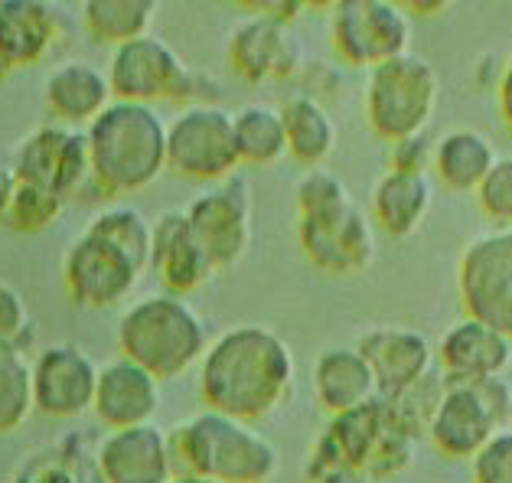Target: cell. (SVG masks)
<instances>
[{"label": "cell", "instance_id": "836d02e7", "mask_svg": "<svg viewBox=\"0 0 512 483\" xmlns=\"http://www.w3.org/2000/svg\"><path fill=\"white\" fill-rule=\"evenodd\" d=\"M62 209H66V200H62V196L17 180L14 200H10L7 213L0 216V222L14 232H43L62 216Z\"/></svg>", "mask_w": 512, "mask_h": 483}, {"label": "cell", "instance_id": "cb8c5ba5", "mask_svg": "<svg viewBox=\"0 0 512 483\" xmlns=\"http://www.w3.org/2000/svg\"><path fill=\"white\" fill-rule=\"evenodd\" d=\"M314 395L317 405L333 418L376 402L379 386L356 346H333V350H323L314 363Z\"/></svg>", "mask_w": 512, "mask_h": 483}, {"label": "cell", "instance_id": "4fadbf2b", "mask_svg": "<svg viewBox=\"0 0 512 483\" xmlns=\"http://www.w3.org/2000/svg\"><path fill=\"white\" fill-rule=\"evenodd\" d=\"M144 271L115 242L85 229L62 258V288L79 307H115L134 291Z\"/></svg>", "mask_w": 512, "mask_h": 483}, {"label": "cell", "instance_id": "277c9868", "mask_svg": "<svg viewBox=\"0 0 512 483\" xmlns=\"http://www.w3.org/2000/svg\"><path fill=\"white\" fill-rule=\"evenodd\" d=\"M118 350L154 379H180L209 350L203 314L177 294H147L118 320Z\"/></svg>", "mask_w": 512, "mask_h": 483}, {"label": "cell", "instance_id": "d6986e66", "mask_svg": "<svg viewBox=\"0 0 512 483\" xmlns=\"http://www.w3.org/2000/svg\"><path fill=\"white\" fill-rule=\"evenodd\" d=\"M356 350L369 363L372 376H376L379 399L395 395L398 389L411 386V382H418L431 369H437L434 343L428 340V333L405 324H385L376 330H366L359 337Z\"/></svg>", "mask_w": 512, "mask_h": 483}, {"label": "cell", "instance_id": "6da1fadb", "mask_svg": "<svg viewBox=\"0 0 512 483\" xmlns=\"http://www.w3.org/2000/svg\"><path fill=\"white\" fill-rule=\"evenodd\" d=\"M294 353L281 333L261 324L222 330L199 359V399L242 421L268 418L294 389Z\"/></svg>", "mask_w": 512, "mask_h": 483}, {"label": "cell", "instance_id": "7c38bea8", "mask_svg": "<svg viewBox=\"0 0 512 483\" xmlns=\"http://www.w3.org/2000/svg\"><path fill=\"white\" fill-rule=\"evenodd\" d=\"M10 167H14L20 183H30V187L49 190L62 196V200H72L92 177L85 131L59 125V121L33 128L17 144Z\"/></svg>", "mask_w": 512, "mask_h": 483}, {"label": "cell", "instance_id": "f35d334b", "mask_svg": "<svg viewBox=\"0 0 512 483\" xmlns=\"http://www.w3.org/2000/svg\"><path fill=\"white\" fill-rule=\"evenodd\" d=\"M343 200H349L346 183L327 167L307 170L301 183H297V213H310V209H323Z\"/></svg>", "mask_w": 512, "mask_h": 483}, {"label": "cell", "instance_id": "b9f144b4", "mask_svg": "<svg viewBox=\"0 0 512 483\" xmlns=\"http://www.w3.org/2000/svg\"><path fill=\"white\" fill-rule=\"evenodd\" d=\"M496 102H499V115H503V125L512 134V53L503 66H499L496 76Z\"/></svg>", "mask_w": 512, "mask_h": 483}, {"label": "cell", "instance_id": "484cf974", "mask_svg": "<svg viewBox=\"0 0 512 483\" xmlns=\"http://www.w3.org/2000/svg\"><path fill=\"white\" fill-rule=\"evenodd\" d=\"M496 144L480 128H451L434 138L431 173L451 193H477L496 164Z\"/></svg>", "mask_w": 512, "mask_h": 483}, {"label": "cell", "instance_id": "8fae6325", "mask_svg": "<svg viewBox=\"0 0 512 483\" xmlns=\"http://www.w3.org/2000/svg\"><path fill=\"white\" fill-rule=\"evenodd\" d=\"M186 219L216 271H229L252 249V187L242 173L212 183L186 206Z\"/></svg>", "mask_w": 512, "mask_h": 483}, {"label": "cell", "instance_id": "ab89813d", "mask_svg": "<svg viewBox=\"0 0 512 483\" xmlns=\"http://www.w3.org/2000/svg\"><path fill=\"white\" fill-rule=\"evenodd\" d=\"M431 157H434V141L428 138V131L389 144V170L431 173Z\"/></svg>", "mask_w": 512, "mask_h": 483}, {"label": "cell", "instance_id": "7bdbcfd3", "mask_svg": "<svg viewBox=\"0 0 512 483\" xmlns=\"http://www.w3.org/2000/svg\"><path fill=\"white\" fill-rule=\"evenodd\" d=\"M14 190H17V173L10 167V160L0 157V216L7 213L10 200H14Z\"/></svg>", "mask_w": 512, "mask_h": 483}, {"label": "cell", "instance_id": "9a60e30c", "mask_svg": "<svg viewBox=\"0 0 512 483\" xmlns=\"http://www.w3.org/2000/svg\"><path fill=\"white\" fill-rule=\"evenodd\" d=\"M98 363L76 343L43 346L33 359V408L46 418H79L92 412Z\"/></svg>", "mask_w": 512, "mask_h": 483}, {"label": "cell", "instance_id": "44dd1931", "mask_svg": "<svg viewBox=\"0 0 512 483\" xmlns=\"http://www.w3.org/2000/svg\"><path fill=\"white\" fill-rule=\"evenodd\" d=\"M503 428L473 386H447L428 428L431 448L447 461H473Z\"/></svg>", "mask_w": 512, "mask_h": 483}, {"label": "cell", "instance_id": "60d3db41", "mask_svg": "<svg viewBox=\"0 0 512 483\" xmlns=\"http://www.w3.org/2000/svg\"><path fill=\"white\" fill-rule=\"evenodd\" d=\"M477 395L483 399V405L490 408L493 418L499 421V425H509V415H512V382L506 376H496V379H483L477 382Z\"/></svg>", "mask_w": 512, "mask_h": 483}, {"label": "cell", "instance_id": "f1b7e54d", "mask_svg": "<svg viewBox=\"0 0 512 483\" xmlns=\"http://www.w3.org/2000/svg\"><path fill=\"white\" fill-rule=\"evenodd\" d=\"M14 483H105V477L98 470L95 451L85 448L79 438H66L33 451L17 467Z\"/></svg>", "mask_w": 512, "mask_h": 483}, {"label": "cell", "instance_id": "52a82bcc", "mask_svg": "<svg viewBox=\"0 0 512 483\" xmlns=\"http://www.w3.org/2000/svg\"><path fill=\"white\" fill-rule=\"evenodd\" d=\"M297 245L323 275H362L379 258V229L349 196L343 203L297 213Z\"/></svg>", "mask_w": 512, "mask_h": 483}, {"label": "cell", "instance_id": "83f0119b", "mask_svg": "<svg viewBox=\"0 0 512 483\" xmlns=\"http://www.w3.org/2000/svg\"><path fill=\"white\" fill-rule=\"evenodd\" d=\"M232 131L242 167H271L287 154V134L278 105H242L239 111H232Z\"/></svg>", "mask_w": 512, "mask_h": 483}, {"label": "cell", "instance_id": "8992f818", "mask_svg": "<svg viewBox=\"0 0 512 483\" xmlns=\"http://www.w3.org/2000/svg\"><path fill=\"white\" fill-rule=\"evenodd\" d=\"M441 102V76L421 53H405L369 69L362 111L379 141L395 144L424 134Z\"/></svg>", "mask_w": 512, "mask_h": 483}, {"label": "cell", "instance_id": "4316f807", "mask_svg": "<svg viewBox=\"0 0 512 483\" xmlns=\"http://www.w3.org/2000/svg\"><path fill=\"white\" fill-rule=\"evenodd\" d=\"M284 134H287V154L307 170L323 167L333 157L336 144H340V128L330 115V108L320 102L317 95L301 92L291 95L281 105Z\"/></svg>", "mask_w": 512, "mask_h": 483}, {"label": "cell", "instance_id": "30bf717a", "mask_svg": "<svg viewBox=\"0 0 512 483\" xmlns=\"http://www.w3.org/2000/svg\"><path fill=\"white\" fill-rule=\"evenodd\" d=\"M457 294L464 317L512 340V229L470 239L457 262Z\"/></svg>", "mask_w": 512, "mask_h": 483}, {"label": "cell", "instance_id": "d6a6232c", "mask_svg": "<svg viewBox=\"0 0 512 483\" xmlns=\"http://www.w3.org/2000/svg\"><path fill=\"white\" fill-rule=\"evenodd\" d=\"M89 232L102 235V239L115 242L121 252L134 258V265L147 271L151 268V239H154V222L147 219L141 209L134 206H108L102 213H95L89 222Z\"/></svg>", "mask_w": 512, "mask_h": 483}, {"label": "cell", "instance_id": "3957f363", "mask_svg": "<svg viewBox=\"0 0 512 483\" xmlns=\"http://www.w3.org/2000/svg\"><path fill=\"white\" fill-rule=\"evenodd\" d=\"M173 461L180 474L219 483H268L281 470V451L252 421L212 412L190 415L173 431Z\"/></svg>", "mask_w": 512, "mask_h": 483}, {"label": "cell", "instance_id": "ee69618b", "mask_svg": "<svg viewBox=\"0 0 512 483\" xmlns=\"http://www.w3.org/2000/svg\"><path fill=\"white\" fill-rule=\"evenodd\" d=\"M170 483H219V480H206V477H196V474H177Z\"/></svg>", "mask_w": 512, "mask_h": 483}, {"label": "cell", "instance_id": "ba28073f", "mask_svg": "<svg viewBox=\"0 0 512 483\" xmlns=\"http://www.w3.org/2000/svg\"><path fill=\"white\" fill-rule=\"evenodd\" d=\"M232 111L216 102L186 105L167 121V170L183 180L222 183L239 170Z\"/></svg>", "mask_w": 512, "mask_h": 483}, {"label": "cell", "instance_id": "ffe728a7", "mask_svg": "<svg viewBox=\"0 0 512 483\" xmlns=\"http://www.w3.org/2000/svg\"><path fill=\"white\" fill-rule=\"evenodd\" d=\"M160 408V379L141 369L131 359H111L98 366V386L92 412L108 431L151 425Z\"/></svg>", "mask_w": 512, "mask_h": 483}, {"label": "cell", "instance_id": "7a4b0ae2", "mask_svg": "<svg viewBox=\"0 0 512 483\" xmlns=\"http://www.w3.org/2000/svg\"><path fill=\"white\" fill-rule=\"evenodd\" d=\"M89 183L105 196L141 193L167 170V121L154 105L111 102L89 128Z\"/></svg>", "mask_w": 512, "mask_h": 483}, {"label": "cell", "instance_id": "1f68e13d", "mask_svg": "<svg viewBox=\"0 0 512 483\" xmlns=\"http://www.w3.org/2000/svg\"><path fill=\"white\" fill-rule=\"evenodd\" d=\"M33 408V363L27 350L0 343V435L17 431Z\"/></svg>", "mask_w": 512, "mask_h": 483}, {"label": "cell", "instance_id": "5b68a950", "mask_svg": "<svg viewBox=\"0 0 512 483\" xmlns=\"http://www.w3.org/2000/svg\"><path fill=\"white\" fill-rule=\"evenodd\" d=\"M108 85L115 102H177V105H209L219 95V82L186 66L183 56L167 40L147 33L111 53Z\"/></svg>", "mask_w": 512, "mask_h": 483}, {"label": "cell", "instance_id": "f546056e", "mask_svg": "<svg viewBox=\"0 0 512 483\" xmlns=\"http://www.w3.org/2000/svg\"><path fill=\"white\" fill-rule=\"evenodd\" d=\"M157 14L154 0H85L82 30L102 46H124L151 33Z\"/></svg>", "mask_w": 512, "mask_h": 483}, {"label": "cell", "instance_id": "9c48e42d", "mask_svg": "<svg viewBox=\"0 0 512 483\" xmlns=\"http://www.w3.org/2000/svg\"><path fill=\"white\" fill-rule=\"evenodd\" d=\"M330 46L340 63L376 69L411 53V17L392 0H340L330 14Z\"/></svg>", "mask_w": 512, "mask_h": 483}, {"label": "cell", "instance_id": "7402d4cb", "mask_svg": "<svg viewBox=\"0 0 512 483\" xmlns=\"http://www.w3.org/2000/svg\"><path fill=\"white\" fill-rule=\"evenodd\" d=\"M43 102L59 125L89 128L102 111L115 102L108 72L89 59H66L43 82Z\"/></svg>", "mask_w": 512, "mask_h": 483}, {"label": "cell", "instance_id": "d590c367", "mask_svg": "<svg viewBox=\"0 0 512 483\" xmlns=\"http://www.w3.org/2000/svg\"><path fill=\"white\" fill-rule=\"evenodd\" d=\"M415 457H418V441L392 425V431L379 444V451L372 454V461L366 467V477L376 480V483H389L395 477L408 474V470L415 467Z\"/></svg>", "mask_w": 512, "mask_h": 483}, {"label": "cell", "instance_id": "74e56055", "mask_svg": "<svg viewBox=\"0 0 512 483\" xmlns=\"http://www.w3.org/2000/svg\"><path fill=\"white\" fill-rule=\"evenodd\" d=\"M470 467L473 483H512V425L499 428Z\"/></svg>", "mask_w": 512, "mask_h": 483}, {"label": "cell", "instance_id": "2e32d148", "mask_svg": "<svg viewBox=\"0 0 512 483\" xmlns=\"http://www.w3.org/2000/svg\"><path fill=\"white\" fill-rule=\"evenodd\" d=\"M434 356L447 386H477L512 366V340L480 320L460 317L434 343Z\"/></svg>", "mask_w": 512, "mask_h": 483}, {"label": "cell", "instance_id": "e575fe53", "mask_svg": "<svg viewBox=\"0 0 512 483\" xmlns=\"http://www.w3.org/2000/svg\"><path fill=\"white\" fill-rule=\"evenodd\" d=\"M477 196L480 213L493 222L496 229H512V154H499L493 170L486 173Z\"/></svg>", "mask_w": 512, "mask_h": 483}, {"label": "cell", "instance_id": "4dcf8cb0", "mask_svg": "<svg viewBox=\"0 0 512 483\" xmlns=\"http://www.w3.org/2000/svg\"><path fill=\"white\" fill-rule=\"evenodd\" d=\"M444 392H447V379L441 376V369H431L428 376H421L411 386L398 389L395 395H385L382 405L389 412L392 425L418 441L428 438V428L437 415V405H441Z\"/></svg>", "mask_w": 512, "mask_h": 483}, {"label": "cell", "instance_id": "603a6c76", "mask_svg": "<svg viewBox=\"0 0 512 483\" xmlns=\"http://www.w3.org/2000/svg\"><path fill=\"white\" fill-rule=\"evenodd\" d=\"M372 222L392 239L415 235L434 206V180L431 173H405L385 170L372 187Z\"/></svg>", "mask_w": 512, "mask_h": 483}, {"label": "cell", "instance_id": "8d00e7d4", "mask_svg": "<svg viewBox=\"0 0 512 483\" xmlns=\"http://www.w3.org/2000/svg\"><path fill=\"white\" fill-rule=\"evenodd\" d=\"M33 337L36 324L27 301L7 278H0V343H14L20 350H27Z\"/></svg>", "mask_w": 512, "mask_h": 483}, {"label": "cell", "instance_id": "5bb4252c", "mask_svg": "<svg viewBox=\"0 0 512 483\" xmlns=\"http://www.w3.org/2000/svg\"><path fill=\"white\" fill-rule=\"evenodd\" d=\"M229 66L245 82H284L304 69V46L291 33V23L268 14H248L235 23L226 46Z\"/></svg>", "mask_w": 512, "mask_h": 483}, {"label": "cell", "instance_id": "ac0fdd59", "mask_svg": "<svg viewBox=\"0 0 512 483\" xmlns=\"http://www.w3.org/2000/svg\"><path fill=\"white\" fill-rule=\"evenodd\" d=\"M95 461L105 483H170L177 477L173 444L154 421L108 431L95 448Z\"/></svg>", "mask_w": 512, "mask_h": 483}, {"label": "cell", "instance_id": "e0dca14e", "mask_svg": "<svg viewBox=\"0 0 512 483\" xmlns=\"http://www.w3.org/2000/svg\"><path fill=\"white\" fill-rule=\"evenodd\" d=\"M160 288L177 297L196 294L203 284L216 275V265L206 255L203 242L186 219V209H167L154 219L151 239V268Z\"/></svg>", "mask_w": 512, "mask_h": 483}, {"label": "cell", "instance_id": "d4e9b609", "mask_svg": "<svg viewBox=\"0 0 512 483\" xmlns=\"http://www.w3.org/2000/svg\"><path fill=\"white\" fill-rule=\"evenodd\" d=\"M59 40V10L46 0H0V49L14 69L36 66Z\"/></svg>", "mask_w": 512, "mask_h": 483}, {"label": "cell", "instance_id": "f6af8a7d", "mask_svg": "<svg viewBox=\"0 0 512 483\" xmlns=\"http://www.w3.org/2000/svg\"><path fill=\"white\" fill-rule=\"evenodd\" d=\"M10 72H14V66L7 63V56H4V49H0V82H4Z\"/></svg>", "mask_w": 512, "mask_h": 483}]
</instances>
